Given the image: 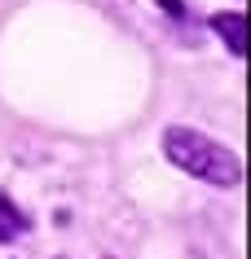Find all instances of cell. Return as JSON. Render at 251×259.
Returning a JSON list of instances; mask_svg holds the SVG:
<instances>
[{
	"mask_svg": "<svg viewBox=\"0 0 251 259\" xmlns=\"http://www.w3.org/2000/svg\"><path fill=\"white\" fill-rule=\"evenodd\" d=\"M163 150L181 171L207 180V185H221V189L242 185V163H238V154H229L225 145H216L211 137H203L194 127H167Z\"/></svg>",
	"mask_w": 251,
	"mask_h": 259,
	"instance_id": "cell-1",
	"label": "cell"
},
{
	"mask_svg": "<svg viewBox=\"0 0 251 259\" xmlns=\"http://www.w3.org/2000/svg\"><path fill=\"white\" fill-rule=\"evenodd\" d=\"M167 9H172V14H181V0H163Z\"/></svg>",
	"mask_w": 251,
	"mask_h": 259,
	"instance_id": "cell-4",
	"label": "cell"
},
{
	"mask_svg": "<svg viewBox=\"0 0 251 259\" xmlns=\"http://www.w3.org/2000/svg\"><path fill=\"white\" fill-rule=\"evenodd\" d=\"M211 27L221 31V40L234 49V57L247 53V31H242L247 22H242V14H216V18H211Z\"/></svg>",
	"mask_w": 251,
	"mask_h": 259,
	"instance_id": "cell-2",
	"label": "cell"
},
{
	"mask_svg": "<svg viewBox=\"0 0 251 259\" xmlns=\"http://www.w3.org/2000/svg\"><path fill=\"white\" fill-rule=\"evenodd\" d=\"M18 229H22V215H18L14 206L0 198V242H14V237H18Z\"/></svg>",
	"mask_w": 251,
	"mask_h": 259,
	"instance_id": "cell-3",
	"label": "cell"
}]
</instances>
